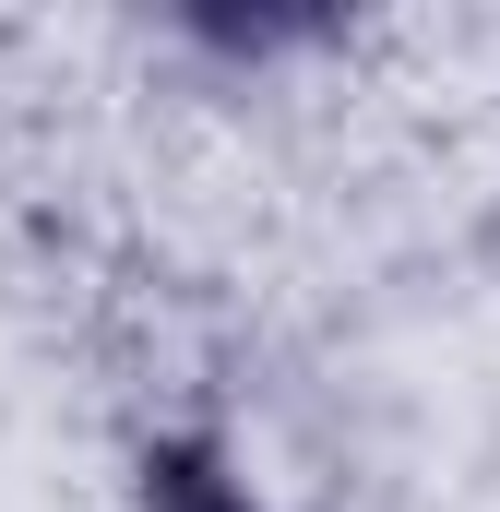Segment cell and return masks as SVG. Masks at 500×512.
I'll list each match as a JSON object with an SVG mask.
<instances>
[{"instance_id": "obj_1", "label": "cell", "mask_w": 500, "mask_h": 512, "mask_svg": "<svg viewBox=\"0 0 500 512\" xmlns=\"http://www.w3.org/2000/svg\"><path fill=\"white\" fill-rule=\"evenodd\" d=\"M143 477H155V512H250V501H239V477H227L215 453H191V441H167Z\"/></svg>"}]
</instances>
